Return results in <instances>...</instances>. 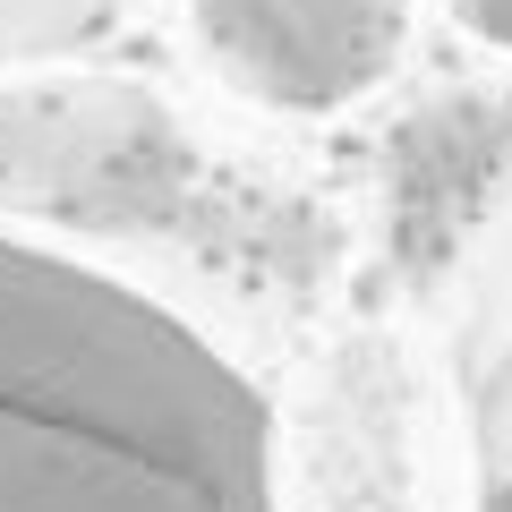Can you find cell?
Here are the masks:
<instances>
[{
    "mask_svg": "<svg viewBox=\"0 0 512 512\" xmlns=\"http://www.w3.org/2000/svg\"><path fill=\"white\" fill-rule=\"evenodd\" d=\"M0 512H282L274 402L171 299L0 231Z\"/></svg>",
    "mask_w": 512,
    "mask_h": 512,
    "instance_id": "1",
    "label": "cell"
},
{
    "mask_svg": "<svg viewBox=\"0 0 512 512\" xmlns=\"http://www.w3.org/2000/svg\"><path fill=\"white\" fill-rule=\"evenodd\" d=\"M478 512H512V444L487 461V487H478Z\"/></svg>",
    "mask_w": 512,
    "mask_h": 512,
    "instance_id": "2",
    "label": "cell"
}]
</instances>
